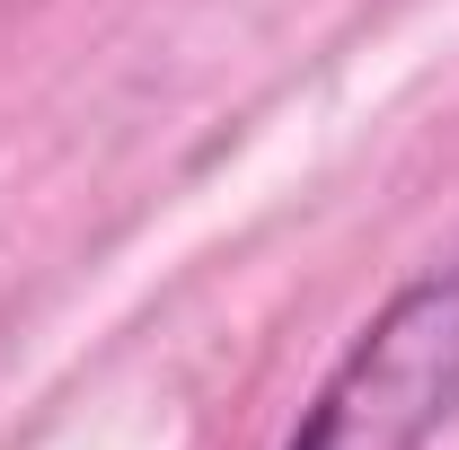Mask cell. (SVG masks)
Instances as JSON below:
<instances>
[{"instance_id":"cell-1","label":"cell","mask_w":459,"mask_h":450,"mask_svg":"<svg viewBox=\"0 0 459 450\" xmlns=\"http://www.w3.org/2000/svg\"><path fill=\"white\" fill-rule=\"evenodd\" d=\"M459 415V256L398 282L327 362L283 450H433Z\"/></svg>"}]
</instances>
